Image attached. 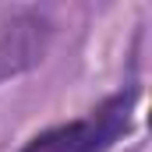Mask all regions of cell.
I'll list each match as a JSON object with an SVG mask.
<instances>
[{
	"label": "cell",
	"mask_w": 152,
	"mask_h": 152,
	"mask_svg": "<svg viewBox=\"0 0 152 152\" xmlns=\"http://www.w3.org/2000/svg\"><path fill=\"white\" fill-rule=\"evenodd\" d=\"M131 106H134V92H120L113 99H106L92 117L60 124V127L32 138L21 152H103L127 131Z\"/></svg>",
	"instance_id": "6da1fadb"
}]
</instances>
